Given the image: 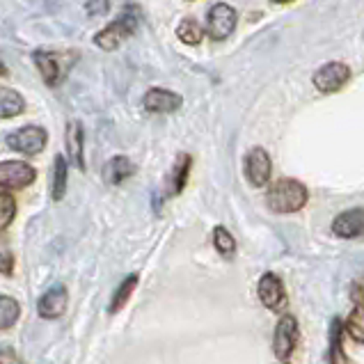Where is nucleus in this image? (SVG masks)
I'll return each mask as SVG.
<instances>
[{"label":"nucleus","instance_id":"nucleus-1","mask_svg":"<svg viewBox=\"0 0 364 364\" xmlns=\"http://www.w3.org/2000/svg\"><path fill=\"white\" fill-rule=\"evenodd\" d=\"M266 204L275 213H296L307 204V188L296 179H279L268 188Z\"/></svg>","mask_w":364,"mask_h":364},{"label":"nucleus","instance_id":"nucleus-2","mask_svg":"<svg viewBox=\"0 0 364 364\" xmlns=\"http://www.w3.org/2000/svg\"><path fill=\"white\" fill-rule=\"evenodd\" d=\"M78 55H71V53H58V50H35L33 53V60L39 69L41 78L48 87H55L62 82L65 74L71 69L74 65V60Z\"/></svg>","mask_w":364,"mask_h":364},{"label":"nucleus","instance_id":"nucleus-3","mask_svg":"<svg viewBox=\"0 0 364 364\" xmlns=\"http://www.w3.org/2000/svg\"><path fill=\"white\" fill-rule=\"evenodd\" d=\"M135 26H138V18H135V14L133 12H124L117 21H112L110 26H106L101 30V33L95 37V44L99 48H103V50H115L133 35Z\"/></svg>","mask_w":364,"mask_h":364},{"label":"nucleus","instance_id":"nucleus-4","mask_svg":"<svg viewBox=\"0 0 364 364\" xmlns=\"http://www.w3.org/2000/svg\"><path fill=\"white\" fill-rule=\"evenodd\" d=\"M46 140H48V133L41 127H33V124L7 135L9 149H14L18 154H26V156H37V154L44 151Z\"/></svg>","mask_w":364,"mask_h":364},{"label":"nucleus","instance_id":"nucleus-5","mask_svg":"<svg viewBox=\"0 0 364 364\" xmlns=\"http://www.w3.org/2000/svg\"><path fill=\"white\" fill-rule=\"evenodd\" d=\"M35 179H37V170L33 165H28L23 161L0 163V188L21 191V188H28L30 183H35Z\"/></svg>","mask_w":364,"mask_h":364},{"label":"nucleus","instance_id":"nucleus-6","mask_svg":"<svg viewBox=\"0 0 364 364\" xmlns=\"http://www.w3.org/2000/svg\"><path fill=\"white\" fill-rule=\"evenodd\" d=\"M236 21H238V14L236 9L225 5V3H218L211 7L209 12V21H206V33H209L211 39L215 41H223L227 39L236 28Z\"/></svg>","mask_w":364,"mask_h":364},{"label":"nucleus","instance_id":"nucleus-7","mask_svg":"<svg viewBox=\"0 0 364 364\" xmlns=\"http://www.w3.org/2000/svg\"><path fill=\"white\" fill-rule=\"evenodd\" d=\"M298 344V321L296 316L284 314L279 318V323L275 328V337H273V353L277 360H289L291 353L296 350Z\"/></svg>","mask_w":364,"mask_h":364},{"label":"nucleus","instance_id":"nucleus-8","mask_svg":"<svg viewBox=\"0 0 364 364\" xmlns=\"http://www.w3.org/2000/svg\"><path fill=\"white\" fill-rule=\"evenodd\" d=\"M350 80V67H346L344 62H328L314 74V85L318 92H337Z\"/></svg>","mask_w":364,"mask_h":364},{"label":"nucleus","instance_id":"nucleus-9","mask_svg":"<svg viewBox=\"0 0 364 364\" xmlns=\"http://www.w3.org/2000/svg\"><path fill=\"white\" fill-rule=\"evenodd\" d=\"M243 170H245L247 181L252 186H257V188L266 186L270 179V170H273V165H270V156L266 154V149H262V147L250 149L245 156Z\"/></svg>","mask_w":364,"mask_h":364},{"label":"nucleus","instance_id":"nucleus-10","mask_svg":"<svg viewBox=\"0 0 364 364\" xmlns=\"http://www.w3.org/2000/svg\"><path fill=\"white\" fill-rule=\"evenodd\" d=\"M259 300L270 309V311H279L287 307V291L282 279L275 273H266L259 279Z\"/></svg>","mask_w":364,"mask_h":364},{"label":"nucleus","instance_id":"nucleus-11","mask_svg":"<svg viewBox=\"0 0 364 364\" xmlns=\"http://www.w3.org/2000/svg\"><path fill=\"white\" fill-rule=\"evenodd\" d=\"M67 305H69V294H67V287H53L48 289L44 296L39 298L37 303V314L41 318H60L62 314L67 311Z\"/></svg>","mask_w":364,"mask_h":364},{"label":"nucleus","instance_id":"nucleus-12","mask_svg":"<svg viewBox=\"0 0 364 364\" xmlns=\"http://www.w3.org/2000/svg\"><path fill=\"white\" fill-rule=\"evenodd\" d=\"M350 298H353V311L346 321V332L350 335L353 341L364 344V287L353 284L350 287Z\"/></svg>","mask_w":364,"mask_h":364},{"label":"nucleus","instance_id":"nucleus-13","mask_svg":"<svg viewBox=\"0 0 364 364\" xmlns=\"http://www.w3.org/2000/svg\"><path fill=\"white\" fill-rule=\"evenodd\" d=\"M183 99L176 95V92L163 90V87H151L147 95H144V108L156 115H165V112H174L181 108Z\"/></svg>","mask_w":364,"mask_h":364},{"label":"nucleus","instance_id":"nucleus-14","mask_svg":"<svg viewBox=\"0 0 364 364\" xmlns=\"http://www.w3.org/2000/svg\"><path fill=\"white\" fill-rule=\"evenodd\" d=\"M332 232L339 238H358L364 236V209L344 211L335 218L332 223Z\"/></svg>","mask_w":364,"mask_h":364},{"label":"nucleus","instance_id":"nucleus-15","mask_svg":"<svg viewBox=\"0 0 364 364\" xmlns=\"http://www.w3.org/2000/svg\"><path fill=\"white\" fill-rule=\"evenodd\" d=\"M133 172H135V165L127 156H115V159H110L103 165V179L110 186H119L122 181H127Z\"/></svg>","mask_w":364,"mask_h":364},{"label":"nucleus","instance_id":"nucleus-16","mask_svg":"<svg viewBox=\"0 0 364 364\" xmlns=\"http://www.w3.org/2000/svg\"><path fill=\"white\" fill-rule=\"evenodd\" d=\"M82 124L80 122H69L67 124V151H69V159L76 163L78 170H85V161H82Z\"/></svg>","mask_w":364,"mask_h":364},{"label":"nucleus","instance_id":"nucleus-17","mask_svg":"<svg viewBox=\"0 0 364 364\" xmlns=\"http://www.w3.org/2000/svg\"><path fill=\"white\" fill-rule=\"evenodd\" d=\"M26 110V99L12 87H0V119L18 117Z\"/></svg>","mask_w":364,"mask_h":364},{"label":"nucleus","instance_id":"nucleus-18","mask_svg":"<svg viewBox=\"0 0 364 364\" xmlns=\"http://www.w3.org/2000/svg\"><path fill=\"white\" fill-rule=\"evenodd\" d=\"M67 176H69L67 159L62 154H58L53 161V181H50V195H53L55 202H60L67 193Z\"/></svg>","mask_w":364,"mask_h":364},{"label":"nucleus","instance_id":"nucleus-19","mask_svg":"<svg viewBox=\"0 0 364 364\" xmlns=\"http://www.w3.org/2000/svg\"><path fill=\"white\" fill-rule=\"evenodd\" d=\"M18 318H21V305L16 303V298L0 296V330L14 328Z\"/></svg>","mask_w":364,"mask_h":364},{"label":"nucleus","instance_id":"nucleus-20","mask_svg":"<svg viewBox=\"0 0 364 364\" xmlns=\"http://www.w3.org/2000/svg\"><path fill=\"white\" fill-rule=\"evenodd\" d=\"M135 287H138V275H129L124 282L117 287V291H115V296H112V300H110V307H108V311L110 314H117V311L129 303V298H131V294L135 291Z\"/></svg>","mask_w":364,"mask_h":364},{"label":"nucleus","instance_id":"nucleus-21","mask_svg":"<svg viewBox=\"0 0 364 364\" xmlns=\"http://www.w3.org/2000/svg\"><path fill=\"white\" fill-rule=\"evenodd\" d=\"M341 321L335 318L330 326V362L332 364H348V358L344 355V348H341Z\"/></svg>","mask_w":364,"mask_h":364},{"label":"nucleus","instance_id":"nucleus-22","mask_svg":"<svg viewBox=\"0 0 364 364\" xmlns=\"http://www.w3.org/2000/svg\"><path fill=\"white\" fill-rule=\"evenodd\" d=\"M176 37H179L183 44L188 46H197L204 37V28L197 23L195 18H186L179 23V28H176Z\"/></svg>","mask_w":364,"mask_h":364},{"label":"nucleus","instance_id":"nucleus-23","mask_svg":"<svg viewBox=\"0 0 364 364\" xmlns=\"http://www.w3.org/2000/svg\"><path fill=\"white\" fill-rule=\"evenodd\" d=\"M188 170H191V156H179L174 170L170 174L172 181V195H179L186 188V181H188Z\"/></svg>","mask_w":364,"mask_h":364},{"label":"nucleus","instance_id":"nucleus-24","mask_svg":"<svg viewBox=\"0 0 364 364\" xmlns=\"http://www.w3.org/2000/svg\"><path fill=\"white\" fill-rule=\"evenodd\" d=\"M213 245L223 257H234V252H236L234 236L227 232L225 227H215V230H213Z\"/></svg>","mask_w":364,"mask_h":364},{"label":"nucleus","instance_id":"nucleus-25","mask_svg":"<svg viewBox=\"0 0 364 364\" xmlns=\"http://www.w3.org/2000/svg\"><path fill=\"white\" fill-rule=\"evenodd\" d=\"M16 215V200L14 195L9 193H0V232H5L9 225H12Z\"/></svg>","mask_w":364,"mask_h":364},{"label":"nucleus","instance_id":"nucleus-26","mask_svg":"<svg viewBox=\"0 0 364 364\" xmlns=\"http://www.w3.org/2000/svg\"><path fill=\"white\" fill-rule=\"evenodd\" d=\"M14 270V257L9 252H0V275H12Z\"/></svg>","mask_w":364,"mask_h":364},{"label":"nucleus","instance_id":"nucleus-27","mask_svg":"<svg viewBox=\"0 0 364 364\" xmlns=\"http://www.w3.org/2000/svg\"><path fill=\"white\" fill-rule=\"evenodd\" d=\"M108 7H110L108 0H90L87 12L90 14H103V12H108Z\"/></svg>","mask_w":364,"mask_h":364},{"label":"nucleus","instance_id":"nucleus-28","mask_svg":"<svg viewBox=\"0 0 364 364\" xmlns=\"http://www.w3.org/2000/svg\"><path fill=\"white\" fill-rule=\"evenodd\" d=\"M0 364H21L18 358H16V353L12 348H0Z\"/></svg>","mask_w":364,"mask_h":364},{"label":"nucleus","instance_id":"nucleus-29","mask_svg":"<svg viewBox=\"0 0 364 364\" xmlns=\"http://www.w3.org/2000/svg\"><path fill=\"white\" fill-rule=\"evenodd\" d=\"M0 76H7V69L3 65H0Z\"/></svg>","mask_w":364,"mask_h":364},{"label":"nucleus","instance_id":"nucleus-30","mask_svg":"<svg viewBox=\"0 0 364 364\" xmlns=\"http://www.w3.org/2000/svg\"><path fill=\"white\" fill-rule=\"evenodd\" d=\"M273 3H277V5H284V3H291V0H273Z\"/></svg>","mask_w":364,"mask_h":364},{"label":"nucleus","instance_id":"nucleus-31","mask_svg":"<svg viewBox=\"0 0 364 364\" xmlns=\"http://www.w3.org/2000/svg\"><path fill=\"white\" fill-rule=\"evenodd\" d=\"M284 364H289V362H284Z\"/></svg>","mask_w":364,"mask_h":364}]
</instances>
